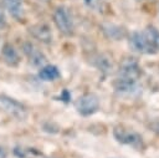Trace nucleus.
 <instances>
[{
	"label": "nucleus",
	"mask_w": 159,
	"mask_h": 158,
	"mask_svg": "<svg viewBox=\"0 0 159 158\" xmlns=\"http://www.w3.org/2000/svg\"><path fill=\"white\" fill-rule=\"evenodd\" d=\"M113 137L120 144L130 146L135 149L144 148V142L142 136L132 128H127L124 126H116L113 128Z\"/></svg>",
	"instance_id": "nucleus-1"
},
{
	"label": "nucleus",
	"mask_w": 159,
	"mask_h": 158,
	"mask_svg": "<svg viewBox=\"0 0 159 158\" xmlns=\"http://www.w3.org/2000/svg\"><path fill=\"white\" fill-rule=\"evenodd\" d=\"M53 22L57 30L65 36H71L75 32V24L71 11L67 6L60 5L53 10Z\"/></svg>",
	"instance_id": "nucleus-2"
},
{
	"label": "nucleus",
	"mask_w": 159,
	"mask_h": 158,
	"mask_svg": "<svg viewBox=\"0 0 159 158\" xmlns=\"http://www.w3.org/2000/svg\"><path fill=\"white\" fill-rule=\"evenodd\" d=\"M75 108L77 111L78 114L81 116H91L93 113H96L99 108V98L97 95L94 93H84L82 96H80L76 102H75Z\"/></svg>",
	"instance_id": "nucleus-3"
},
{
	"label": "nucleus",
	"mask_w": 159,
	"mask_h": 158,
	"mask_svg": "<svg viewBox=\"0 0 159 158\" xmlns=\"http://www.w3.org/2000/svg\"><path fill=\"white\" fill-rule=\"evenodd\" d=\"M0 108L7 114H10L11 117L20 119V121L26 118L27 116V109L21 102L9 96H5V95L0 96Z\"/></svg>",
	"instance_id": "nucleus-4"
},
{
	"label": "nucleus",
	"mask_w": 159,
	"mask_h": 158,
	"mask_svg": "<svg viewBox=\"0 0 159 158\" xmlns=\"http://www.w3.org/2000/svg\"><path fill=\"white\" fill-rule=\"evenodd\" d=\"M142 76V67L137 58L134 57H124L119 65L118 68V76L123 78H130V80H139Z\"/></svg>",
	"instance_id": "nucleus-5"
},
{
	"label": "nucleus",
	"mask_w": 159,
	"mask_h": 158,
	"mask_svg": "<svg viewBox=\"0 0 159 158\" xmlns=\"http://www.w3.org/2000/svg\"><path fill=\"white\" fill-rule=\"evenodd\" d=\"M128 45H129L130 50H133L134 52L142 53V55H154L155 53L154 50L148 44L143 32H139V31H133L128 36Z\"/></svg>",
	"instance_id": "nucleus-6"
},
{
	"label": "nucleus",
	"mask_w": 159,
	"mask_h": 158,
	"mask_svg": "<svg viewBox=\"0 0 159 158\" xmlns=\"http://www.w3.org/2000/svg\"><path fill=\"white\" fill-rule=\"evenodd\" d=\"M113 88L120 96H134V95L139 93V91H140L137 80L123 78V77H117L114 80Z\"/></svg>",
	"instance_id": "nucleus-7"
},
{
	"label": "nucleus",
	"mask_w": 159,
	"mask_h": 158,
	"mask_svg": "<svg viewBox=\"0 0 159 158\" xmlns=\"http://www.w3.org/2000/svg\"><path fill=\"white\" fill-rule=\"evenodd\" d=\"M22 52L25 53V56L27 57L29 62L32 65V66H36V67H42L46 65V56L43 55V52L36 47L32 42H24L22 44Z\"/></svg>",
	"instance_id": "nucleus-8"
},
{
	"label": "nucleus",
	"mask_w": 159,
	"mask_h": 158,
	"mask_svg": "<svg viewBox=\"0 0 159 158\" xmlns=\"http://www.w3.org/2000/svg\"><path fill=\"white\" fill-rule=\"evenodd\" d=\"M29 32L30 35L39 40L40 42L42 44H51L52 42V31L50 29V26L45 22H37V24H34L29 27Z\"/></svg>",
	"instance_id": "nucleus-9"
},
{
	"label": "nucleus",
	"mask_w": 159,
	"mask_h": 158,
	"mask_svg": "<svg viewBox=\"0 0 159 158\" xmlns=\"http://www.w3.org/2000/svg\"><path fill=\"white\" fill-rule=\"evenodd\" d=\"M4 7L16 21H22L25 17V7L22 0H2Z\"/></svg>",
	"instance_id": "nucleus-10"
},
{
	"label": "nucleus",
	"mask_w": 159,
	"mask_h": 158,
	"mask_svg": "<svg viewBox=\"0 0 159 158\" xmlns=\"http://www.w3.org/2000/svg\"><path fill=\"white\" fill-rule=\"evenodd\" d=\"M1 56L4 61L9 66H17L20 62V56L17 50L11 45V44H5L1 49Z\"/></svg>",
	"instance_id": "nucleus-11"
},
{
	"label": "nucleus",
	"mask_w": 159,
	"mask_h": 158,
	"mask_svg": "<svg viewBox=\"0 0 159 158\" xmlns=\"http://www.w3.org/2000/svg\"><path fill=\"white\" fill-rule=\"evenodd\" d=\"M142 32L145 36L150 47L154 50V52H159V30L153 25H148Z\"/></svg>",
	"instance_id": "nucleus-12"
},
{
	"label": "nucleus",
	"mask_w": 159,
	"mask_h": 158,
	"mask_svg": "<svg viewBox=\"0 0 159 158\" xmlns=\"http://www.w3.org/2000/svg\"><path fill=\"white\" fill-rule=\"evenodd\" d=\"M102 31L106 35V37L111 39V40H120L125 36V30L118 25L114 24H103L102 25Z\"/></svg>",
	"instance_id": "nucleus-13"
},
{
	"label": "nucleus",
	"mask_w": 159,
	"mask_h": 158,
	"mask_svg": "<svg viewBox=\"0 0 159 158\" xmlns=\"http://www.w3.org/2000/svg\"><path fill=\"white\" fill-rule=\"evenodd\" d=\"M60 76H61L60 70L55 65H45V66L40 67L39 77L42 81H48V82L50 81H55V80L60 78Z\"/></svg>",
	"instance_id": "nucleus-14"
},
{
	"label": "nucleus",
	"mask_w": 159,
	"mask_h": 158,
	"mask_svg": "<svg viewBox=\"0 0 159 158\" xmlns=\"http://www.w3.org/2000/svg\"><path fill=\"white\" fill-rule=\"evenodd\" d=\"M93 65L97 67L98 71H101L103 75H108L112 72L113 70V63L111 61V58L106 55H98L96 58H94V62Z\"/></svg>",
	"instance_id": "nucleus-15"
},
{
	"label": "nucleus",
	"mask_w": 159,
	"mask_h": 158,
	"mask_svg": "<svg viewBox=\"0 0 159 158\" xmlns=\"http://www.w3.org/2000/svg\"><path fill=\"white\" fill-rule=\"evenodd\" d=\"M102 2L103 0H84V4L92 10H98L102 6Z\"/></svg>",
	"instance_id": "nucleus-16"
},
{
	"label": "nucleus",
	"mask_w": 159,
	"mask_h": 158,
	"mask_svg": "<svg viewBox=\"0 0 159 158\" xmlns=\"http://www.w3.org/2000/svg\"><path fill=\"white\" fill-rule=\"evenodd\" d=\"M6 26V17H5V11L4 7L0 5V29H4Z\"/></svg>",
	"instance_id": "nucleus-17"
},
{
	"label": "nucleus",
	"mask_w": 159,
	"mask_h": 158,
	"mask_svg": "<svg viewBox=\"0 0 159 158\" xmlns=\"http://www.w3.org/2000/svg\"><path fill=\"white\" fill-rule=\"evenodd\" d=\"M61 98H62L63 101H66V102H67V101L71 98V97H70V95H68V92H67V90H65V91L62 92V95H61Z\"/></svg>",
	"instance_id": "nucleus-18"
},
{
	"label": "nucleus",
	"mask_w": 159,
	"mask_h": 158,
	"mask_svg": "<svg viewBox=\"0 0 159 158\" xmlns=\"http://www.w3.org/2000/svg\"><path fill=\"white\" fill-rule=\"evenodd\" d=\"M0 158H6V151L2 147H0Z\"/></svg>",
	"instance_id": "nucleus-19"
}]
</instances>
